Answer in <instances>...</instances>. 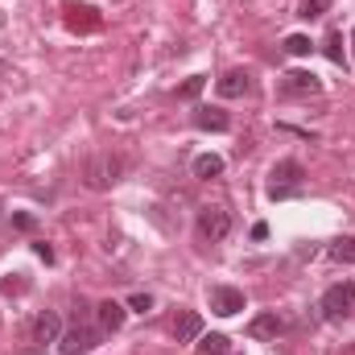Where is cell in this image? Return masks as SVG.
<instances>
[{
	"label": "cell",
	"instance_id": "ba28073f",
	"mask_svg": "<svg viewBox=\"0 0 355 355\" xmlns=\"http://www.w3.org/2000/svg\"><path fill=\"white\" fill-rule=\"evenodd\" d=\"M194 128H202V132H227L232 116L223 107H194Z\"/></svg>",
	"mask_w": 355,
	"mask_h": 355
},
{
	"label": "cell",
	"instance_id": "7c38bea8",
	"mask_svg": "<svg viewBox=\"0 0 355 355\" xmlns=\"http://www.w3.org/2000/svg\"><path fill=\"white\" fill-rule=\"evenodd\" d=\"M198 335H202V318H198L194 310H182L174 318V339L178 343H194Z\"/></svg>",
	"mask_w": 355,
	"mask_h": 355
},
{
	"label": "cell",
	"instance_id": "d4e9b609",
	"mask_svg": "<svg viewBox=\"0 0 355 355\" xmlns=\"http://www.w3.org/2000/svg\"><path fill=\"white\" fill-rule=\"evenodd\" d=\"M343 355H355V343H347V347H343Z\"/></svg>",
	"mask_w": 355,
	"mask_h": 355
},
{
	"label": "cell",
	"instance_id": "30bf717a",
	"mask_svg": "<svg viewBox=\"0 0 355 355\" xmlns=\"http://www.w3.org/2000/svg\"><path fill=\"white\" fill-rule=\"evenodd\" d=\"M281 331H285V322H281L277 310H265V314H257V318L248 322V335H252V339H277Z\"/></svg>",
	"mask_w": 355,
	"mask_h": 355
},
{
	"label": "cell",
	"instance_id": "4fadbf2b",
	"mask_svg": "<svg viewBox=\"0 0 355 355\" xmlns=\"http://www.w3.org/2000/svg\"><path fill=\"white\" fill-rule=\"evenodd\" d=\"M215 87H219V95H223V99H240V95L248 91V71H227Z\"/></svg>",
	"mask_w": 355,
	"mask_h": 355
},
{
	"label": "cell",
	"instance_id": "9a60e30c",
	"mask_svg": "<svg viewBox=\"0 0 355 355\" xmlns=\"http://www.w3.org/2000/svg\"><path fill=\"white\" fill-rule=\"evenodd\" d=\"M198 355H227V339L223 335H202L198 339Z\"/></svg>",
	"mask_w": 355,
	"mask_h": 355
},
{
	"label": "cell",
	"instance_id": "7a4b0ae2",
	"mask_svg": "<svg viewBox=\"0 0 355 355\" xmlns=\"http://www.w3.org/2000/svg\"><path fill=\"white\" fill-rule=\"evenodd\" d=\"M194 227H198V240H207V244H219V240L232 232V215H227L223 207H202Z\"/></svg>",
	"mask_w": 355,
	"mask_h": 355
},
{
	"label": "cell",
	"instance_id": "7402d4cb",
	"mask_svg": "<svg viewBox=\"0 0 355 355\" xmlns=\"http://www.w3.org/2000/svg\"><path fill=\"white\" fill-rule=\"evenodd\" d=\"M128 306H132L137 314H145V310H153V297H149V293H132V297H128Z\"/></svg>",
	"mask_w": 355,
	"mask_h": 355
},
{
	"label": "cell",
	"instance_id": "ac0fdd59",
	"mask_svg": "<svg viewBox=\"0 0 355 355\" xmlns=\"http://www.w3.org/2000/svg\"><path fill=\"white\" fill-rule=\"evenodd\" d=\"M331 257L339 261V265H355V240L347 236V240H339L335 248H331Z\"/></svg>",
	"mask_w": 355,
	"mask_h": 355
},
{
	"label": "cell",
	"instance_id": "cb8c5ba5",
	"mask_svg": "<svg viewBox=\"0 0 355 355\" xmlns=\"http://www.w3.org/2000/svg\"><path fill=\"white\" fill-rule=\"evenodd\" d=\"M33 252H37V257H42V261H46V265H50V261H54V248H50V244H42V240H37V244H33Z\"/></svg>",
	"mask_w": 355,
	"mask_h": 355
},
{
	"label": "cell",
	"instance_id": "8fae6325",
	"mask_svg": "<svg viewBox=\"0 0 355 355\" xmlns=\"http://www.w3.org/2000/svg\"><path fill=\"white\" fill-rule=\"evenodd\" d=\"M268 178H272V186H302V182H306V170H302V162L285 157V162H277V166L268 170Z\"/></svg>",
	"mask_w": 355,
	"mask_h": 355
},
{
	"label": "cell",
	"instance_id": "52a82bcc",
	"mask_svg": "<svg viewBox=\"0 0 355 355\" xmlns=\"http://www.w3.org/2000/svg\"><path fill=\"white\" fill-rule=\"evenodd\" d=\"M58 331H62L58 314H54V310H42V314L29 322V343H58Z\"/></svg>",
	"mask_w": 355,
	"mask_h": 355
},
{
	"label": "cell",
	"instance_id": "44dd1931",
	"mask_svg": "<svg viewBox=\"0 0 355 355\" xmlns=\"http://www.w3.org/2000/svg\"><path fill=\"white\" fill-rule=\"evenodd\" d=\"M302 186H268V198H297Z\"/></svg>",
	"mask_w": 355,
	"mask_h": 355
},
{
	"label": "cell",
	"instance_id": "8992f818",
	"mask_svg": "<svg viewBox=\"0 0 355 355\" xmlns=\"http://www.w3.org/2000/svg\"><path fill=\"white\" fill-rule=\"evenodd\" d=\"M211 310H215L219 318H232V314L244 310V293H240L236 285H211Z\"/></svg>",
	"mask_w": 355,
	"mask_h": 355
},
{
	"label": "cell",
	"instance_id": "603a6c76",
	"mask_svg": "<svg viewBox=\"0 0 355 355\" xmlns=\"http://www.w3.org/2000/svg\"><path fill=\"white\" fill-rule=\"evenodd\" d=\"M12 227H21V232H33V227H37V219H33V215H12Z\"/></svg>",
	"mask_w": 355,
	"mask_h": 355
},
{
	"label": "cell",
	"instance_id": "e0dca14e",
	"mask_svg": "<svg viewBox=\"0 0 355 355\" xmlns=\"http://www.w3.org/2000/svg\"><path fill=\"white\" fill-rule=\"evenodd\" d=\"M322 46H327V58H331V62H343V33H339V29H331Z\"/></svg>",
	"mask_w": 355,
	"mask_h": 355
},
{
	"label": "cell",
	"instance_id": "ffe728a7",
	"mask_svg": "<svg viewBox=\"0 0 355 355\" xmlns=\"http://www.w3.org/2000/svg\"><path fill=\"white\" fill-rule=\"evenodd\" d=\"M331 8V0H302V17L306 21H314V17H322Z\"/></svg>",
	"mask_w": 355,
	"mask_h": 355
},
{
	"label": "cell",
	"instance_id": "5b68a950",
	"mask_svg": "<svg viewBox=\"0 0 355 355\" xmlns=\"http://www.w3.org/2000/svg\"><path fill=\"white\" fill-rule=\"evenodd\" d=\"M318 91H322V83H318L314 71H289V75H281V95L285 99H310Z\"/></svg>",
	"mask_w": 355,
	"mask_h": 355
},
{
	"label": "cell",
	"instance_id": "9c48e42d",
	"mask_svg": "<svg viewBox=\"0 0 355 355\" xmlns=\"http://www.w3.org/2000/svg\"><path fill=\"white\" fill-rule=\"evenodd\" d=\"M95 318H99V331H103V335H116V331L124 327V306L107 297V302L95 306Z\"/></svg>",
	"mask_w": 355,
	"mask_h": 355
},
{
	"label": "cell",
	"instance_id": "5bb4252c",
	"mask_svg": "<svg viewBox=\"0 0 355 355\" xmlns=\"http://www.w3.org/2000/svg\"><path fill=\"white\" fill-rule=\"evenodd\" d=\"M223 174V157L219 153H202V157H194V178H202V182H211V178Z\"/></svg>",
	"mask_w": 355,
	"mask_h": 355
},
{
	"label": "cell",
	"instance_id": "2e32d148",
	"mask_svg": "<svg viewBox=\"0 0 355 355\" xmlns=\"http://www.w3.org/2000/svg\"><path fill=\"white\" fill-rule=\"evenodd\" d=\"M285 50H289V54H297V58H306V54L314 50V42H310V37H302V33H289V37H285Z\"/></svg>",
	"mask_w": 355,
	"mask_h": 355
},
{
	"label": "cell",
	"instance_id": "484cf974",
	"mask_svg": "<svg viewBox=\"0 0 355 355\" xmlns=\"http://www.w3.org/2000/svg\"><path fill=\"white\" fill-rule=\"evenodd\" d=\"M352 54H355V29H352Z\"/></svg>",
	"mask_w": 355,
	"mask_h": 355
},
{
	"label": "cell",
	"instance_id": "6da1fadb",
	"mask_svg": "<svg viewBox=\"0 0 355 355\" xmlns=\"http://www.w3.org/2000/svg\"><path fill=\"white\" fill-rule=\"evenodd\" d=\"M124 170H128V162L120 153H95L87 166H83V178H87L91 190H107V186H116L124 178Z\"/></svg>",
	"mask_w": 355,
	"mask_h": 355
},
{
	"label": "cell",
	"instance_id": "3957f363",
	"mask_svg": "<svg viewBox=\"0 0 355 355\" xmlns=\"http://www.w3.org/2000/svg\"><path fill=\"white\" fill-rule=\"evenodd\" d=\"M99 339H103V331H95V327H87V322H75L58 343H62V355H87L99 347Z\"/></svg>",
	"mask_w": 355,
	"mask_h": 355
},
{
	"label": "cell",
	"instance_id": "277c9868",
	"mask_svg": "<svg viewBox=\"0 0 355 355\" xmlns=\"http://www.w3.org/2000/svg\"><path fill=\"white\" fill-rule=\"evenodd\" d=\"M322 310H327V318H347V314L355 310V285L352 281L331 285V289L322 293Z\"/></svg>",
	"mask_w": 355,
	"mask_h": 355
},
{
	"label": "cell",
	"instance_id": "d6986e66",
	"mask_svg": "<svg viewBox=\"0 0 355 355\" xmlns=\"http://www.w3.org/2000/svg\"><path fill=\"white\" fill-rule=\"evenodd\" d=\"M207 87V79L202 75H194V79H186L182 87H178V99H198V91Z\"/></svg>",
	"mask_w": 355,
	"mask_h": 355
}]
</instances>
